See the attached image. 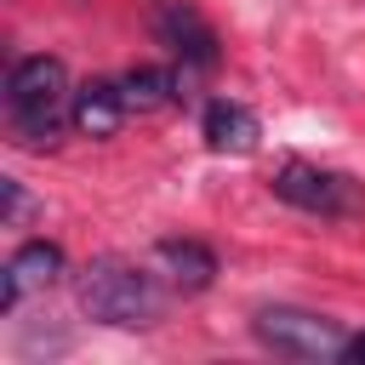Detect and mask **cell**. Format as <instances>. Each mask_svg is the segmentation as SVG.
Here are the masks:
<instances>
[{
    "label": "cell",
    "mask_w": 365,
    "mask_h": 365,
    "mask_svg": "<svg viewBox=\"0 0 365 365\" xmlns=\"http://www.w3.org/2000/svg\"><path fill=\"white\" fill-rule=\"evenodd\" d=\"M154 40L171 51V57H182L188 68H217V29L200 17V6H188V0H165L160 11H154Z\"/></svg>",
    "instance_id": "obj_5"
},
{
    "label": "cell",
    "mask_w": 365,
    "mask_h": 365,
    "mask_svg": "<svg viewBox=\"0 0 365 365\" xmlns=\"http://www.w3.org/2000/svg\"><path fill=\"white\" fill-rule=\"evenodd\" d=\"M342 359H359V365H365V331H359V336H348V348H342Z\"/></svg>",
    "instance_id": "obj_12"
},
{
    "label": "cell",
    "mask_w": 365,
    "mask_h": 365,
    "mask_svg": "<svg viewBox=\"0 0 365 365\" xmlns=\"http://www.w3.org/2000/svg\"><path fill=\"white\" fill-rule=\"evenodd\" d=\"M251 331L262 348L285 354V359H342L348 336L336 319L314 314V308H291V302H268L251 314Z\"/></svg>",
    "instance_id": "obj_3"
},
{
    "label": "cell",
    "mask_w": 365,
    "mask_h": 365,
    "mask_svg": "<svg viewBox=\"0 0 365 365\" xmlns=\"http://www.w3.org/2000/svg\"><path fill=\"white\" fill-rule=\"evenodd\" d=\"M200 137H205L211 154H251L257 137H262V120L234 97H211L205 114H200Z\"/></svg>",
    "instance_id": "obj_7"
},
{
    "label": "cell",
    "mask_w": 365,
    "mask_h": 365,
    "mask_svg": "<svg viewBox=\"0 0 365 365\" xmlns=\"http://www.w3.org/2000/svg\"><path fill=\"white\" fill-rule=\"evenodd\" d=\"M125 114H131V108H125L120 80H86V86L74 91V131H80V137H114Z\"/></svg>",
    "instance_id": "obj_9"
},
{
    "label": "cell",
    "mask_w": 365,
    "mask_h": 365,
    "mask_svg": "<svg viewBox=\"0 0 365 365\" xmlns=\"http://www.w3.org/2000/svg\"><path fill=\"white\" fill-rule=\"evenodd\" d=\"M0 188H6V228H23V222H29V211H34V200H29V188H23L17 177H6Z\"/></svg>",
    "instance_id": "obj_11"
},
{
    "label": "cell",
    "mask_w": 365,
    "mask_h": 365,
    "mask_svg": "<svg viewBox=\"0 0 365 365\" xmlns=\"http://www.w3.org/2000/svg\"><path fill=\"white\" fill-rule=\"evenodd\" d=\"M154 262L171 274V285L177 291H205L211 279H217V251L211 245H200V240H160L154 245Z\"/></svg>",
    "instance_id": "obj_10"
},
{
    "label": "cell",
    "mask_w": 365,
    "mask_h": 365,
    "mask_svg": "<svg viewBox=\"0 0 365 365\" xmlns=\"http://www.w3.org/2000/svg\"><path fill=\"white\" fill-rule=\"evenodd\" d=\"M274 194L308 217H325V222H348L365 211V188L342 171H325V165H308V160H285L274 171Z\"/></svg>",
    "instance_id": "obj_4"
},
{
    "label": "cell",
    "mask_w": 365,
    "mask_h": 365,
    "mask_svg": "<svg viewBox=\"0 0 365 365\" xmlns=\"http://www.w3.org/2000/svg\"><path fill=\"white\" fill-rule=\"evenodd\" d=\"M57 274H63V245H51V240H29V245H17L11 262H6V274H0V308L11 314L29 291L51 285Z\"/></svg>",
    "instance_id": "obj_6"
},
{
    "label": "cell",
    "mask_w": 365,
    "mask_h": 365,
    "mask_svg": "<svg viewBox=\"0 0 365 365\" xmlns=\"http://www.w3.org/2000/svg\"><path fill=\"white\" fill-rule=\"evenodd\" d=\"M6 125L23 148H51L74 125V86L63 57H17L6 68Z\"/></svg>",
    "instance_id": "obj_1"
},
{
    "label": "cell",
    "mask_w": 365,
    "mask_h": 365,
    "mask_svg": "<svg viewBox=\"0 0 365 365\" xmlns=\"http://www.w3.org/2000/svg\"><path fill=\"white\" fill-rule=\"evenodd\" d=\"M120 91H125V108L131 114H154V108H171V103H188V63L182 68H131L120 74Z\"/></svg>",
    "instance_id": "obj_8"
},
{
    "label": "cell",
    "mask_w": 365,
    "mask_h": 365,
    "mask_svg": "<svg viewBox=\"0 0 365 365\" xmlns=\"http://www.w3.org/2000/svg\"><path fill=\"white\" fill-rule=\"evenodd\" d=\"M74 297H80V314H86V319L120 325V331L154 325L160 308H165L160 279H154L143 262H125V257H97V262H86L80 279H74Z\"/></svg>",
    "instance_id": "obj_2"
}]
</instances>
